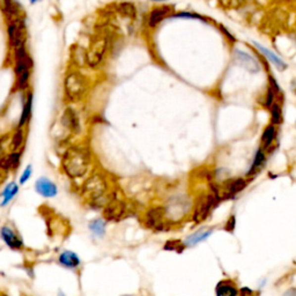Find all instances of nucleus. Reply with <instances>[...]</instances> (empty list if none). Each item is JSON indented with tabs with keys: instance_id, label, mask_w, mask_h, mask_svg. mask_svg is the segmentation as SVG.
I'll return each mask as SVG.
<instances>
[{
	"instance_id": "f257e3e1",
	"label": "nucleus",
	"mask_w": 296,
	"mask_h": 296,
	"mask_svg": "<svg viewBox=\"0 0 296 296\" xmlns=\"http://www.w3.org/2000/svg\"><path fill=\"white\" fill-rule=\"evenodd\" d=\"M60 166L70 180L79 181L91 173L92 154L85 146L72 145L64 150Z\"/></svg>"
},
{
	"instance_id": "f03ea898",
	"label": "nucleus",
	"mask_w": 296,
	"mask_h": 296,
	"mask_svg": "<svg viewBox=\"0 0 296 296\" xmlns=\"http://www.w3.org/2000/svg\"><path fill=\"white\" fill-rule=\"evenodd\" d=\"M106 189L108 185H106L105 178L99 173H94L86 178L84 183L81 184L80 194L86 200L91 202L92 206H101L99 200L104 198Z\"/></svg>"
},
{
	"instance_id": "7ed1b4c3",
	"label": "nucleus",
	"mask_w": 296,
	"mask_h": 296,
	"mask_svg": "<svg viewBox=\"0 0 296 296\" xmlns=\"http://www.w3.org/2000/svg\"><path fill=\"white\" fill-rule=\"evenodd\" d=\"M64 91L67 101L77 102L86 92V80L79 72H70L64 80Z\"/></svg>"
},
{
	"instance_id": "20e7f679",
	"label": "nucleus",
	"mask_w": 296,
	"mask_h": 296,
	"mask_svg": "<svg viewBox=\"0 0 296 296\" xmlns=\"http://www.w3.org/2000/svg\"><path fill=\"white\" fill-rule=\"evenodd\" d=\"M110 47V39L105 34H99L94 36L92 41L91 48H89L87 54H86V60L91 67H96L101 64V61L104 58L106 51Z\"/></svg>"
},
{
	"instance_id": "39448f33",
	"label": "nucleus",
	"mask_w": 296,
	"mask_h": 296,
	"mask_svg": "<svg viewBox=\"0 0 296 296\" xmlns=\"http://www.w3.org/2000/svg\"><path fill=\"white\" fill-rule=\"evenodd\" d=\"M7 36L8 42L13 49L26 46L27 42V27L26 16L13 19L7 21Z\"/></svg>"
},
{
	"instance_id": "423d86ee",
	"label": "nucleus",
	"mask_w": 296,
	"mask_h": 296,
	"mask_svg": "<svg viewBox=\"0 0 296 296\" xmlns=\"http://www.w3.org/2000/svg\"><path fill=\"white\" fill-rule=\"evenodd\" d=\"M0 239L9 250L23 251L26 249V244L22 236L9 223H6V225L0 227Z\"/></svg>"
},
{
	"instance_id": "0eeeda50",
	"label": "nucleus",
	"mask_w": 296,
	"mask_h": 296,
	"mask_svg": "<svg viewBox=\"0 0 296 296\" xmlns=\"http://www.w3.org/2000/svg\"><path fill=\"white\" fill-rule=\"evenodd\" d=\"M14 73L15 77L32 72L34 67V61L29 53L27 52L26 46L19 47L14 49Z\"/></svg>"
},
{
	"instance_id": "6e6552de",
	"label": "nucleus",
	"mask_w": 296,
	"mask_h": 296,
	"mask_svg": "<svg viewBox=\"0 0 296 296\" xmlns=\"http://www.w3.org/2000/svg\"><path fill=\"white\" fill-rule=\"evenodd\" d=\"M35 192L44 199H53L59 194V188L56 182L47 176H41L34 183Z\"/></svg>"
},
{
	"instance_id": "1a4fd4ad",
	"label": "nucleus",
	"mask_w": 296,
	"mask_h": 296,
	"mask_svg": "<svg viewBox=\"0 0 296 296\" xmlns=\"http://www.w3.org/2000/svg\"><path fill=\"white\" fill-rule=\"evenodd\" d=\"M57 263L65 270L78 271L81 267L82 261L79 254L73 250H63L58 253Z\"/></svg>"
},
{
	"instance_id": "9d476101",
	"label": "nucleus",
	"mask_w": 296,
	"mask_h": 296,
	"mask_svg": "<svg viewBox=\"0 0 296 296\" xmlns=\"http://www.w3.org/2000/svg\"><path fill=\"white\" fill-rule=\"evenodd\" d=\"M60 123L64 129H66L72 136H77L81 132V123L78 113L74 109L66 108L61 115Z\"/></svg>"
},
{
	"instance_id": "9b49d317",
	"label": "nucleus",
	"mask_w": 296,
	"mask_h": 296,
	"mask_svg": "<svg viewBox=\"0 0 296 296\" xmlns=\"http://www.w3.org/2000/svg\"><path fill=\"white\" fill-rule=\"evenodd\" d=\"M233 58L237 65H240V66L246 68L247 71L250 72V73H258V72L260 71L259 63H258L252 56H250L249 53L244 52L242 50L234 49Z\"/></svg>"
},
{
	"instance_id": "f8f14e48",
	"label": "nucleus",
	"mask_w": 296,
	"mask_h": 296,
	"mask_svg": "<svg viewBox=\"0 0 296 296\" xmlns=\"http://www.w3.org/2000/svg\"><path fill=\"white\" fill-rule=\"evenodd\" d=\"M20 192V184L15 181L7 182L0 192V207L5 208L13 202Z\"/></svg>"
},
{
	"instance_id": "ddd939ff",
	"label": "nucleus",
	"mask_w": 296,
	"mask_h": 296,
	"mask_svg": "<svg viewBox=\"0 0 296 296\" xmlns=\"http://www.w3.org/2000/svg\"><path fill=\"white\" fill-rule=\"evenodd\" d=\"M173 7L171 6H160L155 7L150 11L147 18V25L149 28H156L163 20H166L171 13H173Z\"/></svg>"
},
{
	"instance_id": "4468645a",
	"label": "nucleus",
	"mask_w": 296,
	"mask_h": 296,
	"mask_svg": "<svg viewBox=\"0 0 296 296\" xmlns=\"http://www.w3.org/2000/svg\"><path fill=\"white\" fill-rule=\"evenodd\" d=\"M33 103H34V94L33 92L29 91L27 92L26 94V99L25 101H23V105H22L21 115H20L19 122L16 124L15 127L26 129V126L28 125L33 116Z\"/></svg>"
},
{
	"instance_id": "2eb2a0df",
	"label": "nucleus",
	"mask_w": 296,
	"mask_h": 296,
	"mask_svg": "<svg viewBox=\"0 0 296 296\" xmlns=\"http://www.w3.org/2000/svg\"><path fill=\"white\" fill-rule=\"evenodd\" d=\"M2 12H4L7 21L25 16L22 7L15 0H2Z\"/></svg>"
},
{
	"instance_id": "dca6fc26",
	"label": "nucleus",
	"mask_w": 296,
	"mask_h": 296,
	"mask_svg": "<svg viewBox=\"0 0 296 296\" xmlns=\"http://www.w3.org/2000/svg\"><path fill=\"white\" fill-rule=\"evenodd\" d=\"M26 144V129L15 127L9 138V152L25 149Z\"/></svg>"
},
{
	"instance_id": "f3484780",
	"label": "nucleus",
	"mask_w": 296,
	"mask_h": 296,
	"mask_svg": "<svg viewBox=\"0 0 296 296\" xmlns=\"http://www.w3.org/2000/svg\"><path fill=\"white\" fill-rule=\"evenodd\" d=\"M252 44H253V47H256V49L259 51V52L263 54L265 58H266V59L270 60L271 63L278 68L279 71H285L286 68H287V64H286L282 59H280V58H279L274 52H272L271 50H268L267 48H264L263 46H260L258 42H254V41H252Z\"/></svg>"
},
{
	"instance_id": "a211bd4d",
	"label": "nucleus",
	"mask_w": 296,
	"mask_h": 296,
	"mask_svg": "<svg viewBox=\"0 0 296 296\" xmlns=\"http://www.w3.org/2000/svg\"><path fill=\"white\" fill-rule=\"evenodd\" d=\"M275 138H277V129H275V125H273V124H270V125L265 127L264 132L261 134V148H263L265 153L272 149Z\"/></svg>"
},
{
	"instance_id": "6ab92c4d",
	"label": "nucleus",
	"mask_w": 296,
	"mask_h": 296,
	"mask_svg": "<svg viewBox=\"0 0 296 296\" xmlns=\"http://www.w3.org/2000/svg\"><path fill=\"white\" fill-rule=\"evenodd\" d=\"M216 296H237L239 289H237L235 282L232 280H221L218 282L215 287Z\"/></svg>"
},
{
	"instance_id": "aec40b11",
	"label": "nucleus",
	"mask_w": 296,
	"mask_h": 296,
	"mask_svg": "<svg viewBox=\"0 0 296 296\" xmlns=\"http://www.w3.org/2000/svg\"><path fill=\"white\" fill-rule=\"evenodd\" d=\"M265 162H266V153H265L263 148L260 147L256 152V154H254L252 163H251L250 169L247 171V177H252L259 173L261 168L265 166Z\"/></svg>"
},
{
	"instance_id": "412c9836",
	"label": "nucleus",
	"mask_w": 296,
	"mask_h": 296,
	"mask_svg": "<svg viewBox=\"0 0 296 296\" xmlns=\"http://www.w3.org/2000/svg\"><path fill=\"white\" fill-rule=\"evenodd\" d=\"M88 229L94 237L102 239L106 233V221L103 218H96L88 223Z\"/></svg>"
},
{
	"instance_id": "4be33fe9",
	"label": "nucleus",
	"mask_w": 296,
	"mask_h": 296,
	"mask_svg": "<svg viewBox=\"0 0 296 296\" xmlns=\"http://www.w3.org/2000/svg\"><path fill=\"white\" fill-rule=\"evenodd\" d=\"M213 202H214V197H213V196H207V197L202 199L200 205L196 208L195 220H197V221H201V220L206 219L205 216L207 215L209 209H211V207L213 206Z\"/></svg>"
},
{
	"instance_id": "5701e85b",
	"label": "nucleus",
	"mask_w": 296,
	"mask_h": 296,
	"mask_svg": "<svg viewBox=\"0 0 296 296\" xmlns=\"http://www.w3.org/2000/svg\"><path fill=\"white\" fill-rule=\"evenodd\" d=\"M213 229H206V230H198L192 234V235H189L187 239L184 241V246L185 247H194L196 244H198L199 242H202L206 239H208L209 236L212 235Z\"/></svg>"
},
{
	"instance_id": "b1692460",
	"label": "nucleus",
	"mask_w": 296,
	"mask_h": 296,
	"mask_svg": "<svg viewBox=\"0 0 296 296\" xmlns=\"http://www.w3.org/2000/svg\"><path fill=\"white\" fill-rule=\"evenodd\" d=\"M23 150L25 149L14 150V152L6 153V157H7V161L9 164V170H11V173H15V171H18L19 168L21 167Z\"/></svg>"
},
{
	"instance_id": "393cba45",
	"label": "nucleus",
	"mask_w": 296,
	"mask_h": 296,
	"mask_svg": "<svg viewBox=\"0 0 296 296\" xmlns=\"http://www.w3.org/2000/svg\"><path fill=\"white\" fill-rule=\"evenodd\" d=\"M247 182L246 180H234L229 182L225 189V197H233L236 194H239L247 187Z\"/></svg>"
},
{
	"instance_id": "a878e982",
	"label": "nucleus",
	"mask_w": 296,
	"mask_h": 296,
	"mask_svg": "<svg viewBox=\"0 0 296 296\" xmlns=\"http://www.w3.org/2000/svg\"><path fill=\"white\" fill-rule=\"evenodd\" d=\"M117 12L124 18H129L131 20H134L137 18V8L132 2H120L117 6Z\"/></svg>"
},
{
	"instance_id": "bb28decb",
	"label": "nucleus",
	"mask_w": 296,
	"mask_h": 296,
	"mask_svg": "<svg viewBox=\"0 0 296 296\" xmlns=\"http://www.w3.org/2000/svg\"><path fill=\"white\" fill-rule=\"evenodd\" d=\"M270 112H271V124L273 125H279V124L282 123V109L280 101L273 102V104L270 106Z\"/></svg>"
},
{
	"instance_id": "cd10ccee",
	"label": "nucleus",
	"mask_w": 296,
	"mask_h": 296,
	"mask_svg": "<svg viewBox=\"0 0 296 296\" xmlns=\"http://www.w3.org/2000/svg\"><path fill=\"white\" fill-rule=\"evenodd\" d=\"M33 173H34L33 164H30V163L27 164V166L25 167V169L21 171V175H20V177H19L18 183L20 184V187L28 183V182L30 181V178H32V176H33Z\"/></svg>"
},
{
	"instance_id": "c85d7f7f",
	"label": "nucleus",
	"mask_w": 296,
	"mask_h": 296,
	"mask_svg": "<svg viewBox=\"0 0 296 296\" xmlns=\"http://www.w3.org/2000/svg\"><path fill=\"white\" fill-rule=\"evenodd\" d=\"M184 243L181 242L178 240H173V241H168V242L164 244V250H169V251H176V252L181 253L183 252L184 250Z\"/></svg>"
},
{
	"instance_id": "c756f323",
	"label": "nucleus",
	"mask_w": 296,
	"mask_h": 296,
	"mask_svg": "<svg viewBox=\"0 0 296 296\" xmlns=\"http://www.w3.org/2000/svg\"><path fill=\"white\" fill-rule=\"evenodd\" d=\"M247 0H220V4L226 9H235L242 6Z\"/></svg>"
},
{
	"instance_id": "7c9ffc66",
	"label": "nucleus",
	"mask_w": 296,
	"mask_h": 296,
	"mask_svg": "<svg viewBox=\"0 0 296 296\" xmlns=\"http://www.w3.org/2000/svg\"><path fill=\"white\" fill-rule=\"evenodd\" d=\"M235 227H236V220H235V215H232V216H230V218H229L228 221H227V223H226V227H225V229L227 230V232L233 233V232H234V229H235Z\"/></svg>"
},
{
	"instance_id": "2f4dec72",
	"label": "nucleus",
	"mask_w": 296,
	"mask_h": 296,
	"mask_svg": "<svg viewBox=\"0 0 296 296\" xmlns=\"http://www.w3.org/2000/svg\"><path fill=\"white\" fill-rule=\"evenodd\" d=\"M239 294L241 296H258V294L256 295V293L250 288H242L241 291H239Z\"/></svg>"
},
{
	"instance_id": "473e14b6",
	"label": "nucleus",
	"mask_w": 296,
	"mask_h": 296,
	"mask_svg": "<svg viewBox=\"0 0 296 296\" xmlns=\"http://www.w3.org/2000/svg\"><path fill=\"white\" fill-rule=\"evenodd\" d=\"M57 296H66V295H65V293H63L61 291H59V292H58Z\"/></svg>"
},
{
	"instance_id": "72a5a7b5",
	"label": "nucleus",
	"mask_w": 296,
	"mask_h": 296,
	"mask_svg": "<svg viewBox=\"0 0 296 296\" xmlns=\"http://www.w3.org/2000/svg\"><path fill=\"white\" fill-rule=\"evenodd\" d=\"M37 1H40V0H30V4L34 5V4H36Z\"/></svg>"
},
{
	"instance_id": "f704fd0d",
	"label": "nucleus",
	"mask_w": 296,
	"mask_h": 296,
	"mask_svg": "<svg viewBox=\"0 0 296 296\" xmlns=\"http://www.w3.org/2000/svg\"><path fill=\"white\" fill-rule=\"evenodd\" d=\"M155 1H161V0H155Z\"/></svg>"
}]
</instances>
